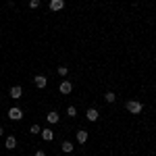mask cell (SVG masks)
Instances as JSON below:
<instances>
[{
  "mask_svg": "<svg viewBox=\"0 0 156 156\" xmlns=\"http://www.w3.org/2000/svg\"><path fill=\"white\" fill-rule=\"evenodd\" d=\"M127 110L131 115H138V113H142V104L135 102V100H131V102H127Z\"/></svg>",
  "mask_w": 156,
  "mask_h": 156,
  "instance_id": "1",
  "label": "cell"
},
{
  "mask_svg": "<svg viewBox=\"0 0 156 156\" xmlns=\"http://www.w3.org/2000/svg\"><path fill=\"white\" fill-rule=\"evenodd\" d=\"M21 117H23V113H21V108H17V106H13V108L9 110V119H13V121H19Z\"/></svg>",
  "mask_w": 156,
  "mask_h": 156,
  "instance_id": "2",
  "label": "cell"
},
{
  "mask_svg": "<svg viewBox=\"0 0 156 156\" xmlns=\"http://www.w3.org/2000/svg\"><path fill=\"white\" fill-rule=\"evenodd\" d=\"M62 9H65L62 0H50V11H62Z\"/></svg>",
  "mask_w": 156,
  "mask_h": 156,
  "instance_id": "3",
  "label": "cell"
},
{
  "mask_svg": "<svg viewBox=\"0 0 156 156\" xmlns=\"http://www.w3.org/2000/svg\"><path fill=\"white\" fill-rule=\"evenodd\" d=\"M21 94H23V90H21L19 85H13V87H11V98L17 100V98H21Z\"/></svg>",
  "mask_w": 156,
  "mask_h": 156,
  "instance_id": "4",
  "label": "cell"
},
{
  "mask_svg": "<svg viewBox=\"0 0 156 156\" xmlns=\"http://www.w3.org/2000/svg\"><path fill=\"white\" fill-rule=\"evenodd\" d=\"M71 90H73L71 81H60V92H62V94H69Z\"/></svg>",
  "mask_w": 156,
  "mask_h": 156,
  "instance_id": "5",
  "label": "cell"
},
{
  "mask_svg": "<svg viewBox=\"0 0 156 156\" xmlns=\"http://www.w3.org/2000/svg\"><path fill=\"white\" fill-rule=\"evenodd\" d=\"M46 83H48V79L44 77V75H38V77H35V85H38V87H46Z\"/></svg>",
  "mask_w": 156,
  "mask_h": 156,
  "instance_id": "6",
  "label": "cell"
},
{
  "mask_svg": "<svg viewBox=\"0 0 156 156\" xmlns=\"http://www.w3.org/2000/svg\"><path fill=\"white\" fill-rule=\"evenodd\" d=\"M4 146H6L9 150H13V148L17 146V140H15L13 135H9V138H6V142H4Z\"/></svg>",
  "mask_w": 156,
  "mask_h": 156,
  "instance_id": "7",
  "label": "cell"
},
{
  "mask_svg": "<svg viewBox=\"0 0 156 156\" xmlns=\"http://www.w3.org/2000/svg\"><path fill=\"white\" fill-rule=\"evenodd\" d=\"M87 119L96 121V119H98V110H96V108H90V110H87Z\"/></svg>",
  "mask_w": 156,
  "mask_h": 156,
  "instance_id": "8",
  "label": "cell"
},
{
  "mask_svg": "<svg viewBox=\"0 0 156 156\" xmlns=\"http://www.w3.org/2000/svg\"><path fill=\"white\" fill-rule=\"evenodd\" d=\"M85 140H87V133L85 131H77V142L79 144H85Z\"/></svg>",
  "mask_w": 156,
  "mask_h": 156,
  "instance_id": "9",
  "label": "cell"
},
{
  "mask_svg": "<svg viewBox=\"0 0 156 156\" xmlns=\"http://www.w3.org/2000/svg\"><path fill=\"white\" fill-rule=\"evenodd\" d=\"M42 138L46 140V142H50V140H52L54 135H52V131H50V129H44V131H42Z\"/></svg>",
  "mask_w": 156,
  "mask_h": 156,
  "instance_id": "10",
  "label": "cell"
},
{
  "mask_svg": "<svg viewBox=\"0 0 156 156\" xmlns=\"http://www.w3.org/2000/svg\"><path fill=\"white\" fill-rule=\"evenodd\" d=\"M62 152H73V144L71 142H65L62 144Z\"/></svg>",
  "mask_w": 156,
  "mask_h": 156,
  "instance_id": "11",
  "label": "cell"
},
{
  "mask_svg": "<svg viewBox=\"0 0 156 156\" xmlns=\"http://www.w3.org/2000/svg\"><path fill=\"white\" fill-rule=\"evenodd\" d=\"M56 121H58V115L56 113H50L48 115V123H56Z\"/></svg>",
  "mask_w": 156,
  "mask_h": 156,
  "instance_id": "12",
  "label": "cell"
},
{
  "mask_svg": "<svg viewBox=\"0 0 156 156\" xmlns=\"http://www.w3.org/2000/svg\"><path fill=\"white\" fill-rule=\"evenodd\" d=\"M67 115H69V117H75V115H77L75 106H69V108H67Z\"/></svg>",
  "mask_w": 156,
  "mask_h": 156,
  "instance_id": "13",
  "label": "cell"
},
{
  "mask_svg": "<svg viewBox=\"0 0 156 156\" xmlns=\"http://www.w3.org/2000/svg\"><path fill=\"white\" fill-rule=\"evenodd\" d=\"M104 98H106V102H115V98H117V96H115L113 92H108V94H106Z\"/></svg>",
  "mask_w": 156,
  "mask_h": 156,
  "instance_id": "14",
  "label": "cell"
},
{
  "mask_svg": "<svg viewBox=\"0 0 156 156\" xmlns=\"http://www.w3.org/2000/svg\"><path fill=\"white\" fill-rule=\"evenodd\" d=\"M67 73H69V71H67V67H58V75H60V77H65Z\"/></svg>",
  "mask_w": 156,
  "mask_h": 156,
  "instance_id": "15",
  "label": "cell"
},
{
  "mask_svg": "<svg viewBox=\"0 0 156 156\" xmlns=\"http://www.w3.org/2000/svg\"><path fill=\"white\" fill-rule=\"evenodd\" d=\"M29 131H31V133H40V131H42V127H40V125H31V129H29Z\"/></svg>",
  "mask_w": 156,
  "mask_h": 156,
  "instance_id": "16",
  "label": "cell"
},
{
  "mask_svg": "<svg viewBox=\"0 0 156 156\" xmlns=\"http://www.w3.org/2000/svg\"><path fill=\"white\" fill-rule=\"evenodd\" d=\"M29 6H31V9H38V6H40V0H31Z\"/></svg>",
  "mask_w": 156,
  "mask_h": 156,
  "instance_id": "17",
  "label": "cell"
},
{
  "mask_svg": "<svg viewBox=\"0 0 156 156\" xmlns=\"http://www.w3.org/2000/svg\"><path fill=\"white\" fill-rule=\"evenodd\" d=\"M35 156H46V154H44V152L40 150V152H35Z\"/></svg>",
  "mask_w": 156,
  "mask_h": 156,
  "instance_id": "18",
  "label": "cell"
},
{
  "mask_svg": "<svg viewBox=\"0 0 156 156\" xmlns=\"http://www.w3.org/2000/svg\"><path fill=\"white\" fill-rule=\"evenodd\" d=\"M2 131H4V129H2V127H0V135H2Z\"/></svg>",
  "mask_w": 156,
  "mask_h": 156,
  "instance_id": "19",
  "label": "cell"
}]
</instances>
